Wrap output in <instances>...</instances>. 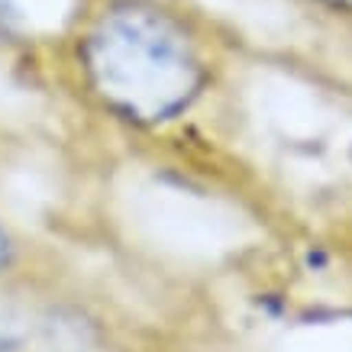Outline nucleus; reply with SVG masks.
<instances>
[{
  "mask_svg": "<svg viewBox=\"0 0 352 352\" xmlns=\"http://www.w3.org/2000/svg\"><path fill=\"white\" fill-rule=\"evenodd\" d=\"M310 3H317V7L330 13H349L352 16V0H310Z\"/></svg>",
  "mask_w": 352,
  "mask_h": 352,
  "instance_id": "4",
  "label": "nucleus"
},
{
  "mask_svg": "<svg viewBox=\"0 0 352 352\" xmlns=\"http://www.w3.org/2000/svg\"><path fill=\"white\" fill-rule=\"evenodd\" d=\"M62 39L78 94L136 129L178 123L226 72L223 32L184 0H87Z\"/></svg>",
  "mask_w": 352,
  "mask_h": 352,
  "instance_id": "1",
  "label": "nucleus"
},
{
  "mask_svg": "<svg viewBox=\"0 0 352 352\" xmlns=\"http://www.w3.org/2000/svg\"><path fill=\"white\" fill-rule=\"evenodd\" d=\"M16 346H26L23 320L16 317V310L0 300V349H16Z\"/></svg>",
  "mask_w": 352,
  "mask_h": 352,
  "instance_id": "2",
  "label": "nucleus"
},
{
  "mask_svg": "<svg viewBox=\"0 0 352 352\" xmlns=\"http://www.w3.org/2000/svg\"><path fill=\"white\" fill-rule=\"evenodd\" d=\"M16 262H20V239L13 236L10 226L0 220V275H7Z\"/></svg>",
  "mask_w": 352,
  "mask_h": 352,
  "instance_id": "3",
  "label": "nucleus"
},
{
  "mask_svg": "<svg viewBox=\"0 0 352 352\" xmlns=\"http://www.w3.org/2000/svg\"><path fill=\"white\" fill-rule=\"evenodd\" d=\"M0 352H30L26 346H16V349H0Z\"/></svg>",
  "mask_w": 352,
  "mask_h": 352,
  "instance_id": "5",
  "label": "nucleus"
}]
</instances>
